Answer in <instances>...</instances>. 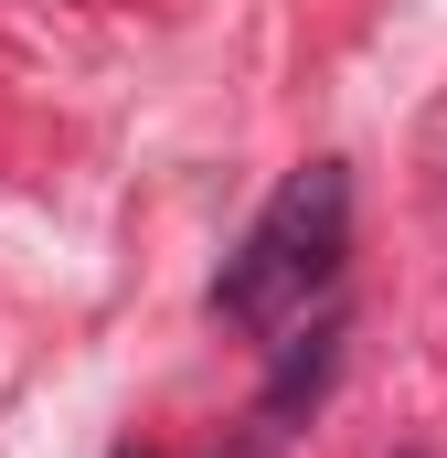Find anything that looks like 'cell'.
Masks as SVG:
<instances>
[{"instance_id": "cell-1", "label": "cell", "mask_w": 447, "mask_h": 458, "mask_svg": "<svg viewBox=\"0 0 447 458\" xmlns=\"http://www.w3.org/2000/svg\"><path fill=\"white\" fill-rule=\"evenodd\" d=\"M341 256H351V171L341 160H299L277 182V203L245 225V245L224 256V277L203 288V310H214L224 331L277 342V331H299L331 299Z\"/></svg>"}, {"instance_id": "cell-2", "label": "cell", "mask_w": 447, "mask_h": 458, "mask_svg": "<svg viewBox=\"0 0 447 458\" xmlns=\"http://www.w3.org/2000/svg\"><path fill=\"white\" fill-rule=\"evenodd\" d=\"M341 373V310H320V320H299V331H277V362H266V394H256V427L266 437H288L320 394H331Z\"/></svg>"}, {"instance_id": "cell-3", "label": "cell", "mask_w": 447, "mask_h": 458, "mask_svg": "<svg viewBox=\"0 0 447 458\" xmlns=\"http://www.w3.org/2000/svg\"><path fill=\"white\" fill-rule=\"evenodd\" d=\"M117 458H139V448H117Z\"/></svg>"}]
</instances>
